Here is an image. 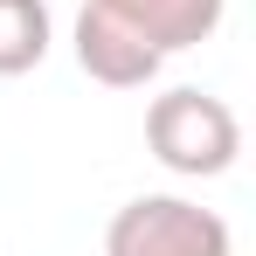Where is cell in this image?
<instances>
[{
	"label": "cell",
	"mask_w": 256,
	"mask_h": 256,
	"mask_svg": "<svg viewBox=\"0 0 256 256\" xmlns=\"http://www.w3.org/2000/svg\"><path fill=\"white\" fill-rule=\"evenodd\" d=\"M146 146L180 180H214V173L236 166V152H242V118L222 97L180 84V90H160L146 104Z\"/></svg>",
	"instance_id": "6da1fadb"
},
{
	"label": "cell",
	"mask_w": 256,
	"mask_h": 256,
	"mask_svg": "<svg viewBox=\"0 0 256 256\" xmlns=\"http://www.w3.org/2000/svg\"><path fill=\"white\" fill-rule=\"evenodd\" d=\"M104 256H236L228 222L187 194H138L111 214Z\"/></svg>",
	"instance_id": "7a4b0ae2"
},
{
	"label": "cell",
	"mask_w": 256,
	"mask_h": 256,
	"mask_svg": "<svg viewBox=\"0 0 256 256\" xmlns=\"http://www.w3.org/2000/svg\"><path fill=\"white\" fill-rule=\"evenodd\" d=\"M160 48L146 42L132 21H118L104 0H84L76 7V70H84L90 84L104 90H146L152 76H160Z\"/></svg>",
	"instance_id": "3957f363"
},
{
	"label": "cell",
	"mask_w": 256,
	"mask_h": 256,
	"mask_svg": "<svg viewBox=\"0 0 256 256\" xmlns=\"http://www.w3.org/2000/svg\"><path fill=\"white\" fill-rule=\"evenodd\" d=\"M104 7H111L118 21H132L160 56H173V48L208 42L214 28H222V7H228V0H104Z\"/></svg>",
	"instance_id": "277c9868"
},
{
	"label": "cell",
	"mask_w": 256,
	"mask_h": 256,
	"mask_svg": "<svg viewBox=\"0 0 256 256\" xmlns=\"http://www.w3.org/2000/svg\"><path fill=\"white\" fill-rule=\"evenodd\" d=\"M56 42L48 0H0V76H28Z\"/></svg>",
	"instance_id": "5b68a950"
}]
</instances>
